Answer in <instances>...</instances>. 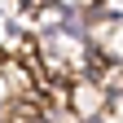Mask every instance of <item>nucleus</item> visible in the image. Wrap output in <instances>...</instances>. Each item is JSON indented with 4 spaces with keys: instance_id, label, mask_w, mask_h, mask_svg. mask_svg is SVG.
Returning a JSON list of instances; mask_svg holds the SVG:
<instances>
[{
    "instance_id": "f257e3e1",
    "label": "nucleus",
    "mask_w": 123,
    "mask_h": 123,
    "mask_svg": "<svg viewBox=\"0 0 123 123\" xmlns=\"http://www.w3.org/2000/svg\"><path fill=\"white\" fill-rule=\"evenodd\" d=\"M110 101H114V92L97 75H75L70 79V110H75V119H105Z\"/></svg>"
},
{
    "instance_id": "f03ea898",
    "label": "nucleus",
    "mask_w": 123,
    "mask_h": 123,
    "mask_svg": "<svg viewBox=\"0 0 123 123\" xmlns=\"http://www.w3.org/2000/svg\"><path fill=\"white\" fill-rule=\"evenodd\" d=\"M101 53L110 57V62H123V18H119V26H114V35L101 44Z\"/></svg>"
}]
</instances>
